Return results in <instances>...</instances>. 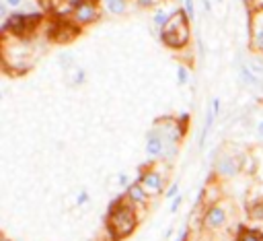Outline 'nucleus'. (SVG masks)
<instances>
[{
	"mask_svg": "<svg viewBox=\"0 0 263 241\" xmlns=\"http://www.w3.org/2000/svg\"><path fill=\"white\" fill-rule=\"evenodd\" d=\"M0 241H11V239H9V237H3V239H0Z\"/></svg>",
	"mask_w": 263,
	"mask_h": 241,
	"instance_id": "obj_27",
	"label": "nucleus"
},
{
	"mask_svg": "<svg viewBox=\"0 0 263 241\" xmlns=\"http://www.w3.org/2000/svg\"><path fill=\"white\" fill-rule=\"evenodd\" d=\"M189 29H187V17L183 11H177L175 15L169 17L167 25L163 27V41L169 43L171 47H179L187 41Z\"/></svg>",
	"mask_w": 263,
	"mask_h": 241,
	"instance_id": "obj_2",
	"label": "nucleus"
},
{
	"mask_svg": "<svg viewBox=\"0 0 263 241\" xmlns=\"http://www.w3.org/2000/svg\"><path fill=\"white\" fill-rule=\"evenodd\" d=\"M138 5L140 7H152V5H156V0H138Z\"/></svg>",
	"mask_w": 263,
	"mask_h": 241,
	"instance_id": "obj_21",
	"label": "nucleus"
},
{
	"mask_svg": "<svg viewBox=\"0 0 263 241\" xmlns=\"http://www.w3.org/2000/svg\"><path fill=\"white\" fill-rule=\"evenodd\" d=\"M107 9L115 15H122L126 11V0H107Z\"/></svg>",
	"mask_w": 263,
	"mask_h": 241,
	"instance_id": "obj_13",
	"label": "nucleus"
},
{
	"mask_svg": "<svg viewBox=\"0 0 263 241\" xmlns=\"http://www.w3.org/2000/svg\"><path fill=\"white\" fill-rule=\"evenodd\" d=\"M84 202H89V194L86 192H80L78 198H76V204H84Z\"/></svg>",
	"mask_w": 263,
	"mask_h": 241,
	"instance_id": "obj_20",
	"label": "nucleus"
},
{
	"mask_svg": "<svg viewBox=\"0 0 263 241\" xmlns=\"http://www.w3.org/2000/svg\"><path fill=\"white\" fill-rule=\"evenodd\" d=\"M237 241H263V233L255 229H241V233L237 235Z\"/></svg>",
	"mask_w": 263,
	"mask_h": 241,
	"instance_id": "obj_11",
	"label": "nucleus"
},
{
	"mask_svg": "<svg viewBox=\"0 0 263 241\" xmlns=\"http://www.w3.org/2000/svg\"><path fill=\"white\" fill-rule=\"evenodd\" d=\"M5 3H7L9 7H13V9H17V7H21V3H23V0H5Z\"/></svg>",
	"mask_w": 263,
	"mask_h": 241,
	"instance_id": "obj_22",
	"label": "nucleus"
},
{
	"mask_svg": "<svg viewBox=\"0 0 263 241\" xmlns=\"http://www.w3.org/2000/svg\"><path fill=\"white\" fill-rule=\"evenodd\" d=\"M185 7H187V13L193 15V0H185Z\"/></svg>",
	"mask_w": 263,
	"mask_h": 241,
	"instance_id": "obj_23",
	"label": "nucleus"
},
{
	"mask_svg": "<svg viewBox=\"0 0 263 241\" xmlns=\"http://www.w3.org/2000/svg\"><path fill=\"white\" fill-rule=\"evenodd\" d=\"M203 225L210 231H216L226 225V210L222 206H210L203 215Z\"/></svg>",
	"mask_w": 263,
	"mask_h": 241,
	"instance_id": "obj_3",
	"label": "nucleus"
},
{
	"mask_svg": "<svg viewBox=\"0 0 263 241\" xmlns=\"http://www.w3.org/2000/svg\"><path fill=\"white\" fill-rule=\"evenodd\" d=\"M138 183L146 190V194H161L163 192V177H161V173H156V171L144 173Z\"/></svg>",
	"mask_w": 263,
	"mask_h": 241,
	"instance_id": "obj_5",
	"label": "nucleus"
},
{
	"mask_svg": "<svg viewBox=\"0 0 263 241\" xmlns=\"http://www.w3.org/2000/svg\"><path fill=\"white\" fill-rule=\"evenodd\" d=\"M241 78H243L247 85H251V87H261L259 78H255V74H253L251 70H247L245 66H241Z\"/></svg>",
	"mask_w": 263,
	"mask_h": 241,
	"instance_id": "obj_12",
	"label": "nucleus"
},
{
	"mask_svg": "<svg viewBox=\"0 0 263 241\" xmlns=\"http://www.w3.org/2000/svg\"><path fill=\"white\" fill-rule=\"evenodd\" d=\"M177 192H179V185L173 183V185L169 188V192H167V198H177Z\"/></svg>",
	"mask_w": 263,
	"mask_h": 241,
	"instance_id": "obj_18",
	"label": "nucleus"
},
{
	"mask_svg": "<svg viewBox=\"0 0 263 241\" xmlns=\"http://www.w3.org/2000/svg\"><path fill=\"white\" fill-rule=\"evenodd\" d=\"M37 19H39V15H13L5 23V29H11L15 33H23V31L31 29L37 23Z\"/></svg>",
	"mask_w": 263,
	"mask_h": 241,
	"instance_id": "obj_4",
	"label": "nucleus"
},
{
	"mask_svg": "<svg viewBox=\"0 0 263 241\" xmlns=\"http://www.w3.org/2000/svg\"><path fill=\"white\" fill-rule=\"evenodd\" d=\"M251 25H253V43L257 50H263V11L253 17Z\"/></svg>",
	"mask_w": 263,
	"mask_h": 241,
	"instance_id": "obj_7",
	"label": "nucleus"
},
{
	"mask_svg": "<svg viewBox=\"0 0 263 241\" xmlns=\"http://www.w3.org/2000/svg\"><path fill=\"white\" fill-rule=\"evenodd\" d=\"M237 171H239V165H237V161L232 157H222L220 159V163H218V173L220 175L232 177V175H237Z\"/></svg>",
	"mask_w": 263,
	"mask_h": 241,
	"instance_id": "obj_10",
	"label": "nucleus"
},
{
	"mask_svg": "<svg viewBox=\"0 0 263 241\" xmlns=\"http://www.w3.org/2000/svg\"><path fill=\"white\" fill-rule=\"evenodd\" d=\"M163 147H165V138L159 130H150L148 136H146V155L148 157H159L163 153Z\"/></svg>",
	"mask_w": 263,
	"mask_h": 241,
	"instance_id": "obj_6",
	"label": "nucleus"
},
{
	"mask_svg": "<svg viewBox=\"0 0 263 241\" xmlns=\"http://www.w3.org/2000/svg\"><path fill=\"white\" fill-rule=\"evenodd\" d=\"M167 21H169V17H167L163 11H161V13H156V17H154V23L159 25V27H161V25L165 27V25H167Z\"/></svg>",
	"mask_w": 263,
	"mask_h": 241,
	"instance_id": "obj_15",
	"label": "nucleus"
},
{
	"mask_svg": "<svg viewBox=\"0 0 263 241\" xmlns=\"http://www.w3.org/2000/svg\"><path fill=\"white\" fill-rule=\"evenodd\" d=\"M136 225H138V219H136L134 204H126L122 200L111 204L109 217H107V233H109L111 241L128 237L136 229Z\"/></svg>",
	"mask_w": 263,
	"mask_h": 241,
	"instance_id": "obj_1",
	"label": "nucleus"
},
{
	"mask_svg": "<svg viewBox=\"0 0 263 241\" xmlns=\"http://www.w3.org/2000/svg\"><path fill=\"white\" fill-rule=\"evenodd\" d=\"M74 15H76V21L84 25V23H91V21L97 17V11H95V7H93L91 3H82V5L76 9Z\"/></svg>",
	"mask_w": 263,
	"mask_h": 241,
	"instance_id": "obj_9",
	"label": "nucleus"
},
{
	"mask_svg": "<svg viewBox=\"0 0 263 241\" xmlns=\"http://www.w3.org/2000/svg\"><path fill=\"white\" fill-rule=\"evenodd\" d=\"M120 183H122V185H128V175L122 173V175H120Z\"/></svg>",
	"mask_w": 263,
	"mask_h": 241,
	"instance_id": "obj_24",
	"label": "nucleus"
},
{
	"mask_svg": "<svg viewBox=\"0 0 263 241\" xmlns=\"http://www.w3.org/2000/svg\"><path fill=\"white\" fill-rule=\"evenodd\" d=\"M257 134L263 138V122H259V126H257Z\"/></svg>",
	"mask_w": 263,
	"mask_h": 241,
	"instance_id": "obj_26",
	"label": "nucleus"
},
{
	"mask_svg": "<svg viewBox=\"0 0 263 241\" xmlns=\"http://www.w3.org/2000/svg\"><path fill=\"white\" fill-rule=\"evenodd\" d=\"M177 241H187V231H183V233L177 237Z\"/></svg>",
	"mask_w": 263,
	"mask_h": 241,
	"instance_id": "obj_25",
	"label": "nucleus"
},
{
	"mask_svg": "<svg viewBox=\"0 0 263 241\" xmlns=\"http://www.w3.org/2000/svg\"><path fill=\"white\" fill-rule=\"evenodd\" d=\"M181 202H183V198H181V196H177V198H173V204H171V210H173V212H177V208L181 206Z\"/></svg>",
	"mask_w": 263,
	"mask_h": 241,
	"instance_id": "obj_19",
	"label": "nucleus"
},
{
	"mask_svg": "<svg viewBox=\"0 0 263 241\" xmlns=\"http://www.w3.org/2000/svg\"><path fill=\"white\" fill-rule=\"evenodd\" d=\"M251 66H253V70H255L257 74H261V76H263V64H261L257 58H251Z\"/></svg>",
	"mask_w": 263,
	"mask_h": 241,
	"instance_id": "obj_17",
	"label": "nucleus"
},
{
	"mask_svg": "<svg viewBox=\"0 0 263 241\" xmlns=\"http://www.w3.org/2000/svg\"><path fill=\"white\" fill-rule=\"evenodd\" d=\"M128 198H130L132 204L144 206L146 200H148V194H146V190L140 183H132V185H128Z\"/></svg>",
	"mask_w": 263,
	"mask_h": 241,
	"instance_id": "obj_8",
	"label": "nucleus"
},
{
	"mask_svg": "<svg viewBox=\"0 0 263 241\" xmlns=\"http://www.w3.org/2000/svg\"><path fill=\"white\" fill-rule=\"evenodd\" d=\"M251 217L257 219V221H263V204H255L253 210H251Z\"/></svg>",
	"mask_w": 263,
	"mask_h": 241,
	"instance_id": "obj_14",
	"label": "nucleus"
},
{
	"mask_svg": "<svg viewBox=\"0 0 263 241\" xmlns=\"http://www.w3.org/2000/svg\"><path fill=\"white\" fill-rule=\"evenodd\" d=\"M177 81H179L181 85H185V83H187V70H185L183 66H179V70H177Z\"/></svg>",
	"mask_w": 263,
	"mask_h": 241,
	"instance_id": "obj_16",
	"label": "nucleus"
}]
</instances>
